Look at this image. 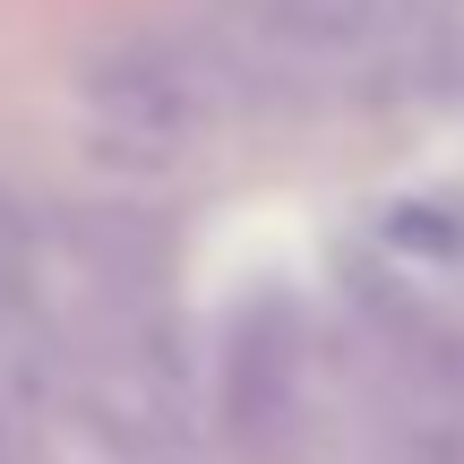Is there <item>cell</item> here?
<instances>
[{"mask_svg": "<svg viewBox=\"0 0 464 464\" xmlns=\"http://www.w3.org/2000/svg\"><path fill=\"white\" fill-rule=\"evenodd\" d=\"M78 95H86V112H95V130L112 147H130V155H198L232 121V61L207 52L198 34L147 26V34L103 44L86 61Z\"/></svg>", "mask_w": 464, "mask_h": 464, "instance_id": "cell-1", "label": "cell"}, {"mask_svg": "<svg viewBox=\"0 0 464 464\" xmlns=\"http://www.w3.org/2000/svg\"><path fill=\"white\" fill-rule=\"evenodd\" d=\"M224 413L241 430V448H258V456H293L318 430L310 421V335H301L293 301H258V310L232 318Z\"/></svg>", "mask_w": 464, "mask_h": 464, "instance_id": "cell-2", "label": "cell"}]
</instances>
